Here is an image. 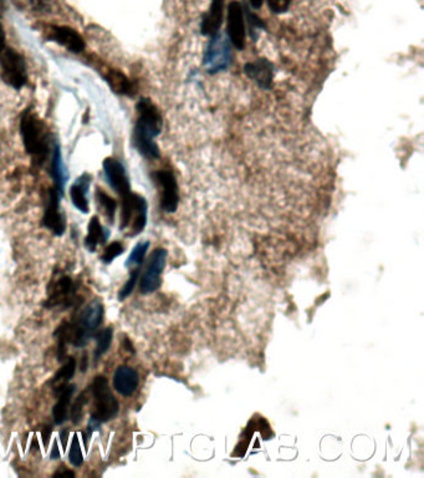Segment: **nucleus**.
Returning a JSON list of instances; mask_svg holds the SVG:
<instances>
[{"instance_id": "obj_1", "label": "nucleus", "mask_w": 424, "mask_h": 478, "mask_svg": "<svg viewBox=\"0 0 424 478\" xmlns=\"http://www.w3.org/2000/svg\"><path fill=\"white\" fill-rule=\"evenodd\" d=\"M137 121L132 134V142L142 157L153 161L161 157L159 147L154 139L161 135L163 120L158 107L150 99L142 97L136 105Z\"/></svg>"}, {"instance_id": "obj_2", "label": "nucleus", "mask_w": 424, "mask_h": 478, "mask_svg": "<svg viewBox=\"0 0 424 478\" xmlns=\"http://www.w3.org/2000/svg\"><path fill=\"white\" fill-rule=\"evenodd\" d=\"M20 135L25 151L33 159L35 166H43L51 155L50 136L46 127L34 112L26 109L20 116Z\"/></svg>"}, {"instance_id": "obj_3", "label": "nucleus", "mask_w": 424, "mask_h": 478, "mask_svg": "<svg viewBox=\"0 0 424 478\" xmlns=\"http://www.w3.org/2000/svg\"><path fill=\"white\" fill-rule=\"evenodd\" d=\"M104 318V304L100 299H94L82 310L76 322L71 325L64 323L56 334L61 335L68 343L76 348L85 347L90 339L95 337L96 330L101 325Z\"/></svg>"}, {"instance_id": "obj_4", "label": "nucleus", "mask_w": 424, "mask_h": 478, "mask_svg": "<svg viewBox=\"0 0 424 478\" xmlns=\"http://www.w3.org/2000/svg\"><path fill=\"white\" fill-rule=\"evenodd\" d=\"M90 392L94 397V411L87 425L89 436H91L94 431L99 430L102 424L113 420L120 410L118 401L112 394L108 380L104 375L94 379Z\"/></svg>"}, {"instance_id": "obj_5", "label": "nucleus", "mask_w": 424, "mask_h": 478, "mask_svg": "<svg viewBox=\"0 0 424 478\" xmlns=\"http://www.w3.org/2000/svg\"><path fill=\"white\" fill-rule=\"evenodd\" d=\"M233 45L227 35L218 34L211 36L204 54H203V68L211 75L224 73L231 68L233 63Z\"/></svg>"}, {"instance_id": "obj_6", "label": "nucleus", "mask_w": 424, "mask_h": 478, "mask_svg": "<svg viewBox=\"0 0 424 478\" xmlns=\"http://www.w3.org/2000/svg\"><path fill=\"white\" fill-rule=\"evenodd\" d=\"M147 224V201L140 194H131L121 197L120 228L125 231L130 228V236H137Z\"/></svg>"}, {"instance_id": "obj_7", "label": "nucleus", "mask_w": 424, "mask_h": 478, "mask_svg": "<svg viewBox=\"0 0 424 478\" xmlns=\"http://www.w3.org/2000/svg\"><path fill=\"white\" fill-rule=\"evenodd\" d=\"M1 78L5 84L20 90L28 84V69L21 55L15 49L6 48L0 54Z\"/></svg>"}, {"instance_id": "obj_8", "label": "nucleus", "mask_w": 424, "mask_h": 478, "mask_svg": "<svg viewBox=\"0 0 424 478\" xmlns=\"http://www.w3.org/2000/svg\"><path fill=\"white\" fill-rule=\"evenodd\" d=\"M154 184H157L161 194V208L167 213H174L178 208V182L172 169H162L152 174Z\"/></svg>"}, {"instance_id": "obj_9", "label": "nucleus", "mask_w": 424, "mask_h": 478, "mask_svg": "<svg viewBox=\"0 0 424 478\" xmlns=\"http://www.w3.org/2000/svg\"><path fill=\"white\" fill-rule=\"evenodd\" d=\"M227 36L233 48L244 50L246 48V25L243 4L233 0L227 8Z\"/></svg>"}, {"instance_id": "obj_10", "label": "nucleus", "mask_w": 424, "mask_h": 478, "mask_svg": "<svg viewBox=\"0 0 424 478\" xmlns=\"http://www.w3.org/2000/svg\"><path fill=\"white\" fill-rule=\"evenodd\" d=\"M167 263V251L164 248H157L152 252L150 262L145 273L141 278L140 290L142 294H151L161 287V276Z\"/></svg>"}, {"instance_id": "obj_11", "label": "nucleus", "mask_w": 424, "mask_h": 478, "mask_svg": "<svg viewBox=\"0 0 424 478\" xmlns=\"http://www.w3.org/2000/svg\"><path fill=\"white\" fill-rule=\"evenodd\" d=\"M63 196L59 194L56 189H49L48 199L45 204V212H44L43 224L48 228L49 231L61 237L66 231V221L61 209H60V201Z\"/></svg>"}, {"instance_id": "obj_12", "label": "nucleus", "mask_w": 424, "mask_h": 478, "mask_svg": "<svg viewBox=\"0 0 424 478\" xmlns=\"http://www.w3.org/2000/svg\"><path fill=\"white\" fill-rule=\"evenodd\" d=\"M104 172L106 176L107 182L115 192L120 194V197H125L132 192L128 174L120 161L113 157H107L104 161Z\"/></svg>"}, {"instance_id": "obj_13", "label": "nucleus", "mask_w": 424, "mask_h": 478, "mask_svg": "<svg viewBox=\"0 0 424 478\" xmlns=\"http://www.w3.org/2000/svg\"><path fill=\"white\" fill-rule=\"evenodd\" d=\"M244 74L251 81L256 84V86L261 87V90H269L273 86L274 81L275 68L274 64L269 61L268 59L259 58L254 61H249L244 65Z\"/></svg>"}, {"instance_id": "obj_14", "label": "nucleus", "mask_w": 424, "mask_h": 478, "mask_svg": "<svg viewBox=\"0 0 424 478\" xmlns=\"http://www.w3.org/2000/svg\"><path fill=\"white\" fill-rule=\"evenodd\" d=\"M49 39L61 45L74 54L81 53L85 50V40L76 30L65 25H51L48 30Z\"/></svg>"}, {"instance_id": "obj_15", "label": "nucleus", "mask_w": 424, "mask_h": 478, "mask_svg": "<svg viewBox=\"0 0 424 478\" xmlns=\"http://www.w3.org/2000/svg\"><path fill=\"white\" fill-rule=\"evenodd\" d=\"M75 294H76V287L74 284L73 279L70 277H61L51 287V294L49 297L46 307L49 308L73 307Z\"/></svg>"}, {"instance_id": "obj_16", "label": "nucleus", "mask_w": 424, "mask_h": 478, "mask_svg": "<svg viewBox=\"0 0 424 478\" xmlns=\"http://www.w3.org/2000/svg\"><path fill=\"white\" fill-rule=\"evenodd\" d=\"M224 10H226L224 0H211L209 9L203 14L201 20L202 35L211 38L221 31L224 20Z\"/></svg>"}, {"instance_id": "obj_17", "label": "nucleus", "mask_w": 424, "mask_h": 478, "mask_svg": "<svg viewBox=\"0 0 424 478\" xmlns=\"http://www.w3.org/2000/svg\"><path fill=\"white\" fill-rule=\"evenodd\" d=\"M140 382L138 372L133 367L121 365L116 369L112 379L113 389L122 397H131L135 394Z\"/></svg>"}, {"instance_id": "obj_18", "label": "nucleus", "mask_w": 424, "mask_h": 478, "mask_svg": "<svg viewBox=\"0 0 424 478\" xmlns=\"http://www.w3.org/2000/svg\"><path fill=\"white\" fill-rule=\"evenodd\" d=\"M90 184H91V176L85 174L77 179L76 182L71 186V189H70L71 202L77 208V211L85 213V214L89 213V209H90L89 199H87Z\"/></svg>"}, {"instance_id": "obj_19", "label": "nucleus", "mask_w": 424, "mask_h": 478, "mask_svg": "<svg viewBox=\"0 0 424 478\" xmlns=\"http://www.w3.org/2000/svg\"><path fill=\"white\" fill-rule=\"evenodd\" d=\"M75 385L68 384L61 392H59L58 402L55 404L53 409V417L55 425H63L68 420L69 409L71 404L74 394H75Z\"/></svg>"}, {"instance_id": "obj_20", "label": "nucleus", "mask_w": 424, "mask_h": 478, "mask_svg": "<svg viewBox=\"0 0 424 478\" xmlns=\"http://www.w3.org/2000/svg\"><path fill=\"white\" fill-rule=\"evenodd\" d=\"M104 79L111 87V90L118 95H126V96H132L135 89L130 79L126 76L125 74L121 73L115 69H108L106 73H104Z\"/></svg>"}, {"instance_id": "obj_21", "label": "nucleus", "mask_w": 424, "mask_h": 478, "mask_svg": "<svg viewBox=\"0 0 424 478\" xmlns=\"http://www.w3.org/2000/svg\"><path fill=\"white\" fill-rule=\"evenodd\" d=\"M108 233L102 227L100 219L96 216L90 219L87 227V236L85 238V247L89 252H96L99 244H104L107 241Z\"/></svg>"}, {"instance_id": "obj_22", "label": "nucleus", "mask_w": 424, "mask_h": 478, "mask_svg": "<svg viewBox=\"0 0 424 478\" xmlns=\"http://www.w3.org/2000/svg\"><path fill=\"white\" fill-rule=\"evenodd\" d=\"M51 177L54 179V189L64 197V189L66 184V174L63 166V156L59 145H55L51 152Z\"/></svg>"}, {"instance_id": "obj_23", "label": "nucleus", "mask_w": 424, "mask_h": 478, "mask_svg": "<svg viewBox=\"0 0 424 478\" xmlns=\"http://www.w3.org/2000/svg\"><path fill=\"white\" fill-rule=\"evenodd\" d=\"M76 370V360L75 358H69L68 362L59 369L58 372L54 375L53 380L50 384L54 387V392L59 394L64 387L68 385L69 382L73 379Z\"/></svg>"}, {"instance_id": "obj_24", "label": "nucleus", "mask_w": 424, "mask_h": 478, "mask_svg": "<svg viewBox=\"0 0 424 478\" xmlns=\"http://www.w3.org/2000/svg\"><path fill=\"white\" fill-rule=\"evenodd\" d=\"M243 10H244V18H246V25L249 30V35H251V40L256 41L261 31L266 29V23L263 21L259 15H256L254 11H251L249 5L243 4Z\"/></svg>"}, {"instance_id": "obj_25", "label": "nucleus", "mask_w": 424, "mask_h": 478, "mask_svg": "<svg viewBox=\"0 0 424 478\" xmlns=\"http://www.w3.org/2000/svg\"><path fill=\"white\" fill-rule=\"evenodd\" d=\"M112 337H113V329L112 327H107V328L101 330L100 333L95 334L94 338L96 339V348H95V360H99L102 355L108 352V349L111 347Z\"/></svg>"}, {"instance_id": "obj_26", "label": "nucleus", "mask_w": 424, "mask_h": 478, "mask_svg": "<svg viewBox=\"0 0 424 478\" xmlns=\"http://www.w3.org/2000/svg\"><path fill=\"white\" fill-rule=\"evenodd\" d=\"M96 199L99 206L104 209V212L106 214L108 222L113 223V221H115L116 209H117V202L112 197H110L105 191H102L101 189H97Z\"/></svg>"}, {"instance_id": "obj_27", "label": "nucleus", "mask_w": 424, "mask_h": 478, "mask_svg": "<svg viewBox=\"0 0 424 478\" xmlns=\"http://www.w3.org/2000/svg\"><path fill=\"white\" fill-rule=\"evenodd\" d=\"M148 248H150V242L148 241L137 243L135 248L131 252L130 256L127 258L125 266L127 268H131V267H137L138 268V267L142 266Z\"/></svg>"}, {"instance_id": "obj_28", "label": "nucleus", "mask_w": 424, "mask_h": 478, "mask_svg": "<svg viewBox=\"0 0 424 478\" xmlns=\"http://www.w3.org/2000/svg\"><path fill=\"white\" fill-rule=\"evenodd\" d=\"M87 401H89V399H87L86 392H84L79 395L76 401L74 402L73 407H71L69 414H70V419L75 425L81 422L82 417H84V407L86 405Z\"/></svg>"}, {"instance_id": "obj_29", "label": "nucleus", "mask_w": 424, "mask_h": 478, "mask_svg": "<svg viewBox=\"0 0 424 478\" xmlns=\"http://www.w3.org/2000/svg\"><path fill=\"white\" fill-rule=\"evenodd\" d=\"M69 461L74 467H81L84 464V454H82L81 444L79 441V435L74 434L70 451H69Z\"/></svg>"}, {"instance_id": "obj_30", "label": "nucleus", "mask_w": 424, "mask_h": 478, "mask_svg": "<svg viewBox=\"0 0 424 478\" xmlns=\"http://www.w3.org/2000/svg\"><path fill=\"white\" fill-rule=\"evenodd\" d=\"M122 253H125V247L121 242H112L110 246L106 247L104 254L100 257L102 263L105 264H111L117 257H120Z\"/></svg>"}, {"instance_id": "obj_31", "label": "nucleus", "mask_w": 424, "mask_h": 478, "mask_svg": "<svg viewBox=\"0 0 424 478\" xmlns=\"http://www.w3.org/2000/svg\"><path fill=\"white\" fill-rule=\"evenodd\" d=\"M140 277V268H136L133 269V272L131 273L130 278L126 282L125 285L121 288L120 293H118V300L122 302V300L127 299L132 292L135 289L136 283H137V279Z\"/></svg>"}, {"instance_id": "obj_32", "label": "nucleus", "mask_w": 424, "mask_h": 478, "mask_svg": "<svg viewBox=\"0 0 424 478\" xmlns=\"http://www.w3.org/2000/svg\"><path fill=\"white\" fill-rule=\"evenodd\" d=\"M266 4L274 14H284L291 6L293 0H266Z\"/></svg>"}, {"instance_id": "obj_33", "label": "nucleus", "mask_w": 424, "mask_h": 478, "mask_svg": "<svg viewBox=\"0 0 424 478\" xmlns=\"http://www.w3.org/2000/svg\"><path fill=\"white\" fill-rule=\"evenodd\" d=\"M51 434H53V430H51L49 426H46V427L41 431V437H43L44 447H45V449H48L49 447V441L51 439Z\"/></svg>"}, {"instance_id": "obj_34", "label": "nucleus", "mask_w": 424, "mask_h": 478, "mask_svg": "<svg viewBox=\"0 0 424 478\" xmlns=\"http://www.w3.org/2000/svg\"><path fill=\"white\" fill-rule=\"evenodd\" d=\"M60 449H59L58 439L54 441L53 449H51V452H50V459H60Z\"/></svg>"}, {"instance_id": "obj_35", "label": "nucleus", "mask_w": 424, "mask_h": 478, "mask_svg": "<svg viewBox=\"0 0 424 478\" xmlns=\"http://www.w3.org/2000/svg\"><path fill=\"white\" fill-rule=\"evenodd\" d=\"M69 436H70V431H69V429H64V430L60 432V439H61V442H63L64 449L68 447Z\"/></svg>"}, {"instance_id": "obj_36", "label": "nucleus", "mask_w": 424, "mask_h": 478, "mask_svg": "<svg viewBox=\"0 0 424 478\" xmlns=\"http://www.w3.org/2000/svg\"><path fill=\"white\" fill-rule=\"evenodd\" d=\"M5 48H6V45H5L4 28H3V25L0 24V54Z\"/></svg>"}, {"instance_id": "obj_37", "label": "nucleus", "mask_w": 424, "mask_h": 478, "mask_svg": "<svg viewBox=\"0 0 424 478\" xmlns=\"http://www.w3.org/2000/svg\"><path fill=\"white\" fill-rule=\"evenodd\" d=\"M249 3H251V9H261L264 0H249Z\"/></svg>"}, {"instance_id": "obj_38", "label": "nucleus", "mask_w": 424, "mask_h": 478, "mask_svg": "<svg viewBox=\"0 0 424 478\" xmlns=\"http://www.w3.org/2000/svg\"><path fill=\"white\" fill-rule=\"evenodd\" d=\"M58 476H69V477H75V474H74L73 471H59V472H56L55 474V477H58Z\"/></svg>"}, {"instance_id": "obj_39", "label": "nucleus", "mask_w": 424, "mask_h": 478, "mask_svg": "<svg viewBox=\"0 0 424 478\" xmlns=\"http://www.w3.org/2000/svg\"><path fill=\"white\" fill-rule=\"evenodd\" d=\"M34 5L35 8L43 9L44 6H45V0H34Z\"/></svg>"}, {"instance_id": "obj_40", "label": "nucleus", "mask_w": 424, "mask_h": 478, "mask_svg": "<svg viewBox=\"0 0 424 478\" xmlns=\"http://www.w3.org/2000/svg\"><path fill=\"white\" fill-rule=\"evenodd\" d=\"M125 345H126V350H127V352H131V353H133V348H132V344L130 343V340H128V339H126Z\"/></svg>"}]
</instances>
